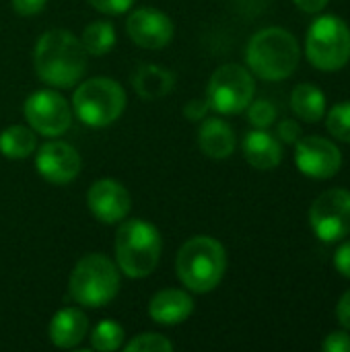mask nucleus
<instances>
[{"mask_svg": "<svg viewBox=\"0 0 350 352\" xmlns=\"http://www.w3.org/2000/svg\"><path fill=\"white\" fill-rule=\"evenodd\" d=\"M126 352H171L175 346L173 342L157 332H144L134 336L128 344L122 346Z\"/></svg>", "mask_w": 350, "mask_h": 352, "instance_id": "25", "label": "nucleus"}, {"mask_svg": "<svg viewBox=\"0 0 350 352\" xmlns=\"http://www.w3.org/2000/svg\"><path fill=\"white\" fill-rule=\"evenodd\" d=\"M37 134L29 126H8L0 132V155L10 159V161H21L27 159L35 153L37 148Z\"/></svg>", "mask_w": 350, "mask_h": 352, "instance_id": "21", "label": "nucleus"}, {"mask_svg": "<svg viewBox=\"0 0 350 352\" xmlns=\"http://www.w3.org/2000/svg\"><path fill=\"white\" fill-rule=\"evenodd\" d=\"M87 334H89V318L78 307L60 309L47 326L50 342L58 349H76L87 338Z\"/></svg>", "mask_w": 350, "mask_h": 352, "instance_id": "16", "label": "nucleus"}, {"mask_svg": "<svg viewBox=\"0 0 350 352\" xmlns=\"http://www.w3.org/2000/svg\"><path fill=\"white\" fill-rule=\"evenodd\" d=\"M25 120L35 134L45 138H58L72 126L70 103L54 89H39L25 99Z\"/></svg>", "mask_w": 350, "mask_h": 352, "instance_id": "9", "label": "nucleus"}, {"mask_svg": "<svg viewBox=\"0 0 350 352\" xmlns=\"http://www.w3.org/2000/svg\"><path fill=\"white\" fill-rule=\"evenodd\" d=\"M235 130L221 118H204L198 128L200 151L215 161L229 159L235 151Z\"/></svg>", "mask_w": 350, "mask_h": 352, "instance_id": "18", "label": "nucleus"}, {"mask_svg": "<svg viewBox=\"0 0 350 352\" xmlns=\"http://www.w3.org/2000/svg\"><path fill=\"white\" fill-rule=\"evenodd\" d=\"M303 12H309V14H316V12H322L330 0H293Z\"/></svg>", "mask_w": 350, "mask_h": 352, "instance_id": "34", "label": "nucleus"}, {"mask_svg": "<svg viewBox=\"0 0 350 352\" xmlns=\"http://www.w3.org/2000/svg\"><path fill=\"white\" fill-rule=\"evenodd\" d=\"M326 128H328V132L334 138H338L340 142H349L350 144V101L336 103L328 111Z\"/></svg>", "mask_w": 350, "mask_h": 352, "instance_id": "24", "label": "nucleus"}, {"mask_svg": "<svg viewBox=\"0 0 350 352\" xmlns=\"http://www.w3.org/2000/svg\"><path fill=\"white\" fill-rule=\"evenodd\" d=\"M322 351L326 352H350V336L349 332H332L324 342Z\"/></svg>", "mask_w": 350, "mask_h": 352, "instance_id": "29", "label": "nucleus"}, {"mask_svg": "<svg viewBox=\"0 0 350 352\" xmlns=\"http://www.w3.org/2000/svg\"><path fill=\"white\" fill-rule=\"evenodd\" d=\"M208 109H210V105H208L206 99H190L184 105V116L190 122H202L208 116Z\"/></svg>", "mask_w": 350, "mask_h": 352, "instance_id": "30", "label": "nucleus"}, {"mask_svg": "<svg viewBox=\"0 0 350 352\" xmlns=\"http://www.w3.org/2000/svg\"><path fill=\"white\" fill-rule=\"evenodd\" d=\"M95 10L103 12V14H109V16H116V14H124L128 12L136 0H87Z\"/></svg>", "mask_w": 350, "mask_h": 352, "instance_id": "27", "label": "nucleus"}, {"mask_svg": "<svg viewBox=\"0 0 350 352\" xmlns=\"http://www.w3.org/2000/svg\"><path fill=\"white\" fill-rule=\"evenodd\" d=\"M33 66L37 76L54 89H70L78 85L87 70V52L80 37L66 29H50L41 33L33 50Z\"/></svg>", "mask_w": 350, "mask_h": 352, "instance_id": "1", "label": "nucleus"}, {"mask_svg": "<svg viewBox=\"0 0 350 352\" xmlns=\"http://www.w3.org/2000/svg\"><path fill=\"white\" fill-rule=\"evenodd\" d=\"M336 318H338V324L350 332V289L340 297L336 305Z\"/></svg>", "mask_w": 350, "mask_h": 352, "instance_id": "33", "label": "nucleus"}, {"mask_svg": "<svg viewBox=\"0 0 350 352\" xmlns=\"http://www.w3.org/2000/svg\"><path fill=\"white\" fill-rule=\"evenodd\" d=\"M163 239L159 229L144 219H124L116 231L113 254L120 272L128 278H146L159 266Z\"/></svg>", "mask_w": 350, "mask_h": 352, "instance_id": "3", "label": "nucleus"}, {"mask_svg": "<svg viewBox=\"0 0 350 352\" xmlns=\"http://www.w3.org/2000/svg\"><path fill=\"white\" fill-rule=\"evenodd\" d=\"M291 107L295 116L307 124H318L326 113V95L311 82H301L291 93Z\"/></svg>", "mask_w": 350, "mask_h": 352, "instance_id": "20", "label": "nucleus"}, {"mask_svg": "<svg viewBox=\"0 0 350 352\" xmlns=\"http://www.w3.org/2000/svg\"><path fill=\"white\" fill-rule=\"evenodd\" d=\"M301 136H303V130H301V126L295 120H283V122H278V126H276V138L281 142L295 144Z\"/></svg>", "mask_w": 350, "mask_h": 352, "instance_id": "28", "label": "nucleus"}, {"mask_svg": "<svg viewBox=\"0 0 350 352\" xmlns=\"http://www.w3.org/2000/svg\"><path fill=\"white\" fill-rule=\"evenodd\" d=\"M241 148L245 161L258 171L274 169L283 161V142L272 132H268V128H256L248 132Z\"/></svg>", "mask_w": 350, "mask_h": 352, "instance_id": "17", "label": "nucleus"}, {"mask_svg": "<svg viewBox=\"0 0 350 352\" xmlns=\"http://www.w3.org/2000/svg\"><path fill=\"white\" fill-rule=\"evenodd\" d=\"M91 349L99 352H113L120 351L124 346V328L118 322L103 320L99 322L93 332H91Z\"/></svg>", "mask_w": 350, "mask_h": 352, "instance_id": "23", "label": "nucleus"}, {"mask_svg": "<svg viewBox=\"0 0 350 352\" xmlns=\"http://www.w3.org/2000/svg\"><path fill=\"white\" fill-rule=\"evenodd\" d=\"M309 225L320 241L334 243L350 235V192L344 188L326 190L309 208Z\"/></svg>", "mask_w": 350, "mask_h": 352, "instance_id": "10", "label": "nucleus"}, {"mask_svg": "<svg viewBox=\"0 0 350 352\" xmlns=\"http://www.w3.org/2000/svg\"><path fill=\"white\" fill-rule=\"evenodd\" d=\"M126 33L142 50H163L171 43L175 27L167 12L155 6H142L128 14Z\"/></svg>", "mask_w": 350, "mask_h": 352, "instance_id": "12", "label": "nucleus"}, {"mask_svg": "<svg viewBox=\"0 0 350 352\" xmlns=\"http://www.w3.org/2000/svg\"><path fill=\"white\" fill-rule=\"evenodd\" d=\"M80 43L87 52V56H105L116 45V27L111 21H91L80 35Z\"/></svg>", "mask_w": 350, "mask_h": 352, "instance_id": "22", "label": "nucleus"}, {"mask_svg": "<svg viewBox=\"0 0 350 352\" xmlns=\"http://www.w3.org/2000/svg\"><path fill=\"white\" fill-rule=\"evenodd\" d=\"M128 103L124 87L105 76H93L80 82L72 95L76 118L89 128H107L120 120Z\"/></svg>", "mask_w": 350, "mask_h": 352, "instance_id": "6", "label": "nucleus"}, {"mask_svg": "<svg viewBox=\"0 0 350 352\" xmlns=\"http://www.w3.org/2000/svg\"><path fill=\"white\" fill-rule=\"evenodd\" d=\"M305 56L318 70L334 72L349 64L350 27L336 14L318 16L305 33Z\"/></svg>", "mask_w": 350, "mask_h": 352, "instance_id": "7", "label": "nucleus"}, {"mask_svg": "<svg viewBox=\"0 0 350 352\" xmlns=\"http://www.w3.org/2000/svg\"><path fill=\"white\" fill-rule=\"evenodd\" d=\"M301 60L295 35L283 27H266L252 35L245 47V62L252 74L262 80L278 82L289 78Z\"/></svg>", "mask_w": 350, "mask_h": 352, "instance_id": "2", "label": "nucleus"}, {"mask_svg": "<svg viewBox=\"0 0 350 352\" xmlns=\"http://www.w3.org/2000/svg\"><path fill=\"white\" fill-rule=\"evenodd\" d=\"M80 167L83 159L78 151L64 140H50L37 148L35 169L47 184L66 186L78 177Z\"/></svg>", "mask_w": 350, "mask_h": 352, "instance_id": "13", "label": "nucleus"}, {"mask_svg": "<svg viewBox=\"0 0 350 352\" xmlns=\"http://www.w3.org/2000/svg\"><path fill=\"white\" fill-rule=\"evenodd\" d=\"M295 163L299 171L311 179H330L342 167L340 148L322 136H301L295 142Z\"/></svg>", "mask_w": 350, "mask_h": 352, "instance_id": "11", "label": "nucleus"}, {"mask_svg": "<svg viewBox=\"0 0 350 352\" xmlns=\"http://www.w3.org/2000/svg\"><path fill=\"white\" fill-rule=\"evenodd\" d=\"M68 291L80 307H105L120 293V268L103 254H87L72 268Z\"/></svg>", "mask_w": 350, "mask_h": 352, "instance_id": "5", "label": "nucleus"}, {"mask_svg": "<svg viewBox=\"0 0 350 352\" xmlns=\"http://www.w3.org/2000/svg\"><path fill=\"white\" fill-rule=\"evenodd\" d=\"M334 266H336V270L342 276H347L350 280V241H344L336 250V254H334Z\"/></svg>", "mask_w": 350, "mask_h": 352, "instance_id": "32", "label": "nucleus"}, {"mask_svg": "<svg viewBox=\"0 0 350 352\" xmlns=\"http://www.w3.org/2000/svg\"><path fill=\"white\" fill-rule=\"evenodd\" d=\"M132 87L142 99H161L175 87V74L159 64H142L132 74Z\"/></svg>", "mask_w": 350, "mask_h": 352, "instance_id": "19", "label": "nucleus"}, {"mask_svg": "<svg viewBox=\"0 0 350 352\" xmlns=\"http://www.w3.org/2000/svg\"><path fill=\"white\" fill-rule=\"evenodd\" d=\"M194 311V299L184 289H163L149 303V316L159 326L184 324Z\"/></svg>", "mask_w": 350, "mask_h": 352, "instance_id": "15", "label": "nucleus"}, {"mask_svg": "<svg viewBox=\"0 0 350 352\" xmlns=\"http://www.w3.org/2000/svg\"><path fill=\"white\" fill-rule=\"evenodd\" d=\"M256 95L254 74L241 64L219 66L206 87V101L210 109L223 116H237L248 109Z\"/></svg>", "mask_w": 350, "mask_h": 352, "instance_id": "8", "label": "nucleus"}, {"mask_svg": "<svg viewBox=\"0 0 350 352\" xmlns=\"http://www.w3.org/2000/svg\"><path fill=\"white\" fill-rule=\"evenodd\" d=\"M87 204L91 214L103 225H120L128 219L132 208L130 192L116 179H97L87 192Z\"/></svg>", "mask_w": 350, "mask_h": 352, "instance_id": "14", "label": "nucleus"}, {"mask_svg": "<svg viewBox=\"0 0 350 352\" xmlns=\"http://www.w3.org/2000/svg\"><path fill=\"white\" fill-rule=\"evenodd\" d=\"M12 4V10L21 16H33V14H39L47 0H10Z\"/></svg>", "mask_w": 350, "mask_h": 352, "instance_id": "31", "label": "nucleus"}, {"mask_svg": "<svg viewBox=\"0 0 350 352\" xmlns=\"http://www.w3.org/2000/svg\"><path fill=\"white\" fill-rule=\"evenodd\" d=\"M248 120L254 128H270L276 122V107L268 99H252L248 105Z\"/></svg>", "mask_w": 350, "mask_h": 352, "instance_id": "26", "label": "nucleus"}, {"mask_svg": "<svg viewBox=\"0 0 350 352\" xmlns=\"http://www.w3.org/2000/svg\"><path fill=\"white\" fill-rule=\"evenodd\" d=\"M227 270V252L221 241L208 235L188 239L175 258V274L179 283L192 293L215 291Z\"/></svg>", "mask_w": 350, "mask_h": 352, "instance_id": "4", "label": "nucleus"}]
</instances>
